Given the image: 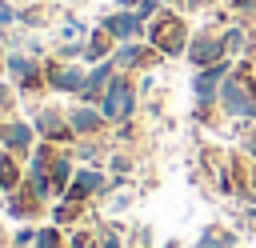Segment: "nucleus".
Here are the masks:
<instances>
[{"label": "nucleus", "instance_id": "39448f33", "mask_svg": "<svg viewBox=\"0 0 256 248\" xmlns=\"http://www.w3.org/2000/svg\"><path fill=\"white\" fill-rule=\"evenodd\" d=\"M220 76H224V68H212V72H204V76L196 80V96H208V92H212V84H216Z\"/></svg>", "mask_w": 256, "mask_h": 248}, {"label": "nucleus", "instance_id": "6e6552de", "mask_svg": "<svg viewBox=\"0 0 256 248\" xmlns=\"http://www.w3.org/2000/svg\"><path fill=\"white\" fill-rule=\"evenodd\" d=\"M56 88H80V72H56Z\"/></svg>", "mask_w": 256, "mask_h": 248}, {"label": "nucleus", "instance_id": "20e7f679", "mask_svg": "<svg viewBox=\"0 0 256 248\" xmlns=\"http://www.w3.org/2000/svg\"><path fill=\"white\" fill-rule=\"evenodd\" d=\"M108 28H112L116 36H132V32L140 28V20H136V16H112V20H108Z\"/></svg>", "mask_w": 256, "mask_h": 248}, {"label": "nucleus", "instance_id": "7ed1b4c3", "mask_svg": "<svg viewBox=\"0 0 256 248\" xmlns=\"http://www.w3.org/2000/svg\"><path fill=\"white\" fill-rule=\"evenodd\" d=\"M156 44H164L168 52H180V24L172 16H164V24H156Z\"/></svg>", "mask_w": 256, "mask_h": 248}, {"label": "nucleus", "instance_id": "9b49d317", "mask_svg": "<svg viewBox=\"0 0 256 248\" xmlns=\"http://www.w3.org/2000/svg\"><path fill=\"white\" fill-rule=\"evenodd\" d=\"M12 180H16V172H12V164H0V184H4V188H8V184H12Z\"/></svg>", "mask_w": 256, "mask_h": 248}, {"label": "nucleus", "instance_id": "423d86ee", "mask_svg": "<svg viewBox=\"0 0 256 248\" xmlns=\"http://www.w3.org/2000/svg\"><path fill=\"white\" fill-rule=\"evenodd\" d=\"M92 188H100V176H96V172H80V180H76L72 196H84V192H92Z\"/></svg>", "mask_w": 256, "mask_h": 248}, {"label": "nucleus", "instance_id": "f8f14e48", "mask_svg": "<svg viewBox=\"0 0 256 248\" xmlns=\"http://www.w3.org/2000/svg\"><path fill=\"white\" fill-rule=\"evenodd\" d=\"M40 248H56V232H40Z\"/></svg>", "mask_w": 256, "mask_h": 248}, {"label": "nucleus", "instance_id": "9d476101", "mask_svg": "<svg viewBox=\"0 0 256 248\" xmlns=\"http://www.w3.org/2000/svg\"><path fill=\"white\" fill-rule=\"evenodd\" d=\"M8 140H12L16 148H20V144H28V128H12V132H8Z\"/></svg>", "mask_w": 256, "mask_h": 248}, {"label": "nucleus", "instance_id": "f03ea898", "mask_svg": "<svg viewBox=\"0 0 256 248\" xmlns=\"http://www.w3.org/2000/svg\"><path fill=\"white\" fill-rule=\"evenodd\" d=\"M224 108L232 116H256V100L240 92V84H224Z\"/></svg>", "mask_w": 256, "mask_h": 248}, {"label": "nucleus", "instance_id": "f257e3e1", "mask_svg": "<svg viewBox=\"0 0 256 248\" xmlns=\"http://www.w3.org/2000/svg\"><path fill=\"white\" fill-rule=\"evenodd\" d=\"M128 108H132V88L124 80H112V88L104 96V116L108 120H120V116H128Z\"/></svg>", "mask_w": 256, "mask_h": 248}, {"label": "nucleus", "instance_id": "0eeeda50", "mask_svg": "<svg viewBox=\"0 0 256 248\" xmlns=\"http://www.w3.org/2000/svg\"><path fill=\"white\" fill-rule=\"evenodd\" d=\"M216 52H220V48H216V44H208V40H204V44H196V52H192V60H196V64H204V60H212V56H216Z\"/></svg>", "mask_w": 256, "mask_h": 248}, {"label": "nucleus", "instance_id": "1a4fd4ad", "mask_svg": "<svg viewBox=\"0 0 256 248\" xmlns=\"http://www.w3.org/2000/svg\"><path fill=\"white\" fill-rule=\"evenodd\" d=\"M72 124H76V128H80V132H88V128H92V124H96V116H92V112H84V108H80V112H76V116H72Z\"/></svg>", "mask_w": 256, "mask_h": 248}]
</instances>
